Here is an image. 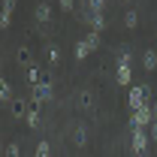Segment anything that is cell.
<instances>
[{"label": "cell", "instance_id": "obj_3", "mask_svg": "<svg viewBox=\"0 0 157 157\" xmlns=\"http://www.w3.org/2000/svg\"><path fill=\"white\" fill-rule=\"evenodd\" d=\"M133 151L139 157H145V151H148V133L145 130H133Z\"/></svg>", "mask_w": 157, "mask_h": 157}, {"label": "cell", "instance_id": "obj_8", "mask_svg": "<svg viewBox=\"0 0 157 157\" xmlns=\"http://www.w3.org/2000/svg\"><path fill=\"white\" fill-rule=\"evenodd\" d=\"M142 63H145V70H154L157 67V55L154 52H145V60H142Z\"/></svg>", "mask_w": 157, "mask_h": 157}, {"label": "cell", "instance_id": "obj_17", "mask_svg": "<svg viewBox=\"0 0 157 157\" xmlns=\"http://www.w3.org/2000/svg\"><path fill=\"white\" fill-rule=\"evenodd\" d=\"M151 136L157 139V109H154V133H151Z\"/></svg>", "mask_w": 157, "mask_h": 157}, {"label": "cell", "instance_id": "obj_2", "mask_svg": "<svg viewBox=\"0 0 157 157\" xmlns=\"http://www.w3.org/2000/svg\"><path fill=\"white\" fill-rule=\"evenodd\" d=\"M97 45H100V36H97V33H88V39L76 45V58H78V60H82V58H88V55H91Z\"/></svg>", "mask_w": 157, "mask_h": 157}, {"label": "cell", "instance_id": "obj_7", "mask_svg": "<svg viewBox=\"0 0 157 157\" xmlns=\"http://www.w3.org/2000/svg\"><path fill=\"white\" fill-rule=\"evenodd\" d=\"M52 97V88H48V82H42V85H36V103H42V100Z\"/></svg>", "mask_w": 157, "mask_h": 157}, {"label": "cell", "instance_id": "obj_11", "mask_svg": "<svg viewBox=\"0 0 157 157\" xmlns=\"http://www.w3.org/2000/svg\"><path fill=\"white\" fill-rule=\"evenodd\" d=\"M36 18L39 21H48V6H39V9H36Z\"/></svg>", "mask_w": 157, "mask_h": 157}, {"label": "cell", "instance_id": "obj_1", "mask_svg": "<svg viewBox=\"0 0 157 157\" xmlns=\"http://www.w3.org/2000/svg\"><path fill=\"white\" fill-rule=\"evenodd\" d=\"M154 118L151 112V106H142V109H133V115H130V124H133V130H145V124Z\"/></svg>", "mask_w": 157, "mask_h": 157}, {"label": "cell", "instance_id": "obj_12", "mask_svg": "<svg viewBox=\"0 0 157 157\" xmlns=\"http://www.w3.org/2000/svg\"><path fill=\"white\" fill-rule=\"evenodd\" d=\"M0 85H3V91H0V97H3V103H6V100H9V82H0Z\"/></svg>", "mask_w": 157, "mask_h": 157}, {"label": "cell", "instance_id": "obj_9", "mask_svg": "<svg viewBox=\"0 0 157 157\" xmlns=\"http://www.w3.org/2000/svg\"><path fill=\"white\" fill-rule=\"evenodd\" d=\"M27 124H30V127H36V124H39V112H36V109L27 112Z\"/></svg>", "mask_w": 157, "mask_h": 157}, {"label": "cell", "instance_id": "obj_16", "mask_svg": "<svg viewBox=\"0 0 157 157\" xmlns=\"http://www.w3.org/2000/svg\"><path fill=\"white\" fill-rule=\"evenodd\" d=\"M60 6L63 9H73V0H60Z\"/></svg>", "mask_w": 157, "mask_h": 157}, {"label": "cell", "instance_id": "obj_6", "mask_svg": "<svg viewBox=\"0 0 157 157\" xmlns=\"http://www.w3.org/2000/svg\"><path fill=\"white\" fill-rule=\"evenodd\" d=\"M12 9H15V0H3V27H9V21H12Z\"/></svg>", "mask_w": 157, "mask_h": 157}, {"label": "cell", "instance_id": "obj_13", "mask_svg": "<svg viewBox=\"0 0 157 157\" xmlns=\"http://www.w3.org/2000/svg\"><path fill=\"white\" fill-rule=\"evenodd\" d=\"M124 21H127V27H133V24H136V15H133V12H127V15H124Z\"/></svg>", "mask_w": 157, "mask_h": 157}, {"label": "cell", "instance_id": "obj_10", "mask_svg": "<svg viewBox=\"0 0 157 157\" xmlns=\"http://www.w3.org/2000/svg\"><path fill=\"white\" fill-rule=\"evenodd\" d=\"M48 151H52V148H48V142H39V148H36V157H48Z\"/></svg>", "mask_w": 157, "mask_h": 157}, {"label": "cell", "instance_id": "obj_14", "mask_svg": "<svg viewBox=\"0 0 157 157\" xmlns=\"http://www.w3.org/2000/svg\"><path fill=\"white\" fill-rule=\"evenodd\" d=\"M6 157H18V145H9L6 148Z\"/></svg>", "mask_w": 157, "mask_h": 157}, {"label": "cell", "instance_id": "obj_15", "mask_svg": "<svg viewBox=\"0 0 157 157\" xmlns=\"http://www.w3.org/2000/svg\"><path fill=\"white\" fill-rule=\"evenodd\" d=\"M91 9H94V12H100V9H103V0H91Z\"/></svg>", "mask_w": 157, "mask_h": 157}, {"label": "cell", "instance_id": "obj_5", "mask_svg": "<svg viewBox=\"0 0 157 157\" xmlns=\"http://www.w3.org/2000/svg\"><path fill=\"white\" fill-rule=\"evenodd\" d=\"M118 85H130V58L121 55L118 60Z\"/></svg>", "mask_w": 157, "mask_h": 157}, {"label": "cell", "instance_id": "obj_4", "mask_svg": "<svg viewBox=\"0 0 157 157\" xmlns=\"http://www.w3.org/2000/svg\"><path fill=\"white\" fill-rule=\"evenodd\" d=\"M145 100H148V91H145L142 85H136V88L130 91V109H142Z\"/></svg>", "mask_w": 157, "mask_h": 157}]
</instances>
